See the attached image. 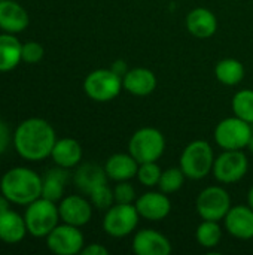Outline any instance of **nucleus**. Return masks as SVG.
I'll return each instance as SVG.
<instances>
[{
    "instance_id": "obj_17",
    "label": "nucleus",
    "mask_w": 253,
    "mask_h": 255,
    "mask_svg": "<svg viewBox=\"0 0 253 255\" xmlns=\"http://www.w3.org/2000/svg\"><path fill=\"white\" fill-rule=\"evenodd\" d=\"M30 24L27 10L13 0L0 1V30L16 34L24 31Z\"/></svg>"
},
{
    "instance_id": "obj_18",
    "label": "nucleus",
    "mask_w": 253,
    "mask_h": 255,
    "mask_svg": "<svg viewBox=\"0 0 253 255\" xmlns=\"http://www.w3.org/2000/svg\"><path fill=\"white\" fill-rule=\"evenodd\" d=\"M186 30L197 39H209L218 30V18L207 7H195L186 15Z\"/></svg>"
},
{
    "instance_id": "obj_35",
    "label": "nucleus",
    "mask_w": 253,
    "mask_h": 255,
    "mask_svg": "<svg viewBox=\"0 0 253 255\" xmlns=\"http://www.w3.org/2000/svg\"><path fill=\"white\" fill-rule=\"evenodd\" d=\"M110 69H112L116 75H119L121 78H124V75L130 70L128 66H127V63H125L124 60H116V61H113L112 66H110Z\"/></svg>"
},
{
    "instance_id": "obj_6",
    "label": "nucleus",
    "mask_w": 253,
    "mask_h": 255,
    "mask_svg": "<svg viewBox=\"0 0 253 255\" xmlns=\"http://www.w3.org/2000/svg\"><path fill=\"white\" fill-rule=\"evenodd\" d=\"M122 88V78L109 69H95L85 76L84 91L85 94L97 102L107 103L119 96Z\"/></svg>"
},
{
    "instance_id": "obj_27",
    "label": "nucleus",
    "mask_w": 253,
    "mask_h": 255,
    "mask_svg": "<svg viewBox=\"0 0 253 255\" xmlns=\"http://www.w3.org/2000/svg\"><path fill=\"white\" fill-rule=\"evenodd\" d=\"M231 108L236 117L253 124V90H239L231 100Z\"/></svg>"
},
{
    "instance_id": "obj_1",
    "label": "nucleus",
    "mask_w": 253,
    "mask_h": 255,
    "mask_svg": "<svg viewBox=\"0 0 253 255\" xmlns=\"http://www.w3.org/2000/svg\"><path fill=\"white\" fill-rule=\"evenodd\" d=\"M55 142V130L43 118L24 120L12 136L15 151L27 161H40L51 157Z\"/></svg>"
},
{
    "instance_id": "obj_9",
    "label": "nucleus",
    "mask_w": 253,
    "mask_h": 255,
    "mask_svg": "<svg viewBox=\"0 0 253 255\" xmlns=\"http://www.w3.org/2000/svg\"><path fill=\"white\" fill-rule=\"evenodd\" d=\"M249 170V158L243 149L222 151L215 158L212 175L221 184H236L242 181Z\"/></svg>"
},
{
    "instance_id": "obj_12",
    "label": "nucleus",
    "mask_w": 253,
    "mask_h": 255,
    "mask_svg": "<svg viewBox=\"0 0 253 255\" xmlns=\"http://www.w3.org/2000/svg\"><path fill=\"white\" fill-rule=\"evenodd\" d=\"M140 218L148 221H163L171 212V202L169 194L160 191H148L139 196L134 202Z\"/></svg>"
},
{
    "instance_id": "obj_15",
    "label": "nucleus",
    "mask_w": 253,
    "mask_h": 255,
    "mask_svg": "<svg viewBox=\"0 0 253 255\" xmlns=\"http://www.w3.org/2000/svg\"><path fill=\"white\" fill-rule=\"evenodd\" d=\"M133 251L137 255H169L173 247L163 233L154 229H142L133 238Z\"/></svg>"
},
{
    "instance_id": "obj_32",
    "label": "nucleus",
    "mask_w": 253,
    "mask_h": 255,
    "mask_svg": "<svg viewBox=\"0 0 253 255\" xmlns=\"http://www.w3.org/2000/svg\"><path fill=\"white\" fill-rule=\"evenodd\" d=\"M113 194H115V203H134L137 196H136V190L134 187L130 184V181H121L116 182L115 188H113Z\"/></svg>"
},
{
    "instance_id": "obj_21",
    "label": "nucleus",
    "mask_w": 253,
    "mask_h": 255,
    "mask_svg": "<svg viewBox=\"0 0 253 255\" xmlns=\"http://www.w3.org/2000/svg\"><path fill=\"white\" fill-rule=\"evenodd\" d=\"M107 179L109 178L106 175L104 166L101 167L94 163L79 164L73 175V182H75L76 188L84 194H89L97 187L107 184Z\"/></svg>"
},
{
    "instance_id": "obj_11",
    "label": "nucleus",
    "mask_w": 253,
    "mask_h": 255,
    "mask_svg": "<svg viewBox=\"0 0 253 255\" xmlns=\"http://www.w3.org/2000/svg\"><path fill=\"white\" fill-rule=\"evenodd\" d=\"M46 247L52 254L76 255L85 247V239L81 227L63 223L46 236Z\"/></svg>"
},
{
    "instance_id": "obj_19",
    "label": "nucleus",
    "mask_w": 253,
    "mask_h": 255,
    "mask_svg": "<svg viewBox=\"0 0 253 255\" xmlns=\"http://www.w3.org/2000/svg\"><path fill=\"white\" fill-rule=\"evenodd\" d=\"M139 161L130 152H116L110 155L104 163L106 175L113 182L131 181L136 178Z\"/></svg>"
},
{
    "instance_id": "obj_10",
    "label": "nucleus",
    "mask_w": 253,
    "mask_h": 255,
    "mask_svg": "<svg viewBox=\"0 0 253 255\" xmlns=\"http://www.w3.org/2000/svg\"><path fill=\"white\" fill-rule=\"evenodd\" d=\"M195 208L201 220L224 221L225 215L231 209L230 193L221 185L206 187L197 196Z\"/></svg>"
},
{
    "instance_id": "obj_4",
    "label": "nucleus",
    "mask_w": 253,
    "mask_h": 255,
    "mask_svg": "<svg viewBox=\"0 0 253 255\" xmlns=\"http://www.w3.org/2000/svg\"><path fill=\"white\" fill-rule=\"evenodd\" d=\"M27 232L34 238H46L57 226L60 218L58 205L45 197H39L37 200L27 205L24 214Z\"/></svg>"
},
{
    "instance_id": "obj_24",
    "label": "nucleus",
    "mask_w": 253,
    "mask_h": 255,
    "mask_svg": "<svg viewBox=\"0 0 253 255\" xmlns=\"http://www.w3.org/2000/svg\"><path fill=\"white\" fill-rule=\"evenodd\" d=\"M69 169L57 166L55 169H51L45 173L43 176V184H42V197L52 200V202H60L64 196V188L69 181Z\"/></svg>"
},
{
    "instance_id": "obj_30",
    "label": "nucleus",
    "mask_w": 253,
    "mask_h": 255,
    "mask_svg": "<svg viewBox=\"0 0 253 255\" xmlns=\"http://www.w3.org/2000/svg\"><path fill=\"white\" fill-rule=\"evenodd\" d=\"M88 196H89V202L92 203V206L97 208L98 211H107L110 206L115 205L113 190L107 184H103V185L97 187Z\"/></svg>"
},
{
    "instance_id": "obj_38",
    "label": "nucleus",
    "mask_w": 253,
    "mask_h": 255,
    "mask_svg": "<svg viewBox=\"0 0 253 255\" xmlns=\"http://www.w3.org/2000/svg\"><path fill=\"white\" fill-rule=\"evenodd\" d=\"M251 152L253 154V134H252V137H251V140H249V143H248V146H246Z\"/></svg>"
},
{
    "instance_id": "obj_36",
    "label": "nucleus",
    "mask_w": 253,
    "mask_h": 255,
    "mask_svg": "<svg viewBox=\"0 0 253 255\" xmlns=\"http://www.w3.org/2000/svg\"><path fill=\"white\" fill-rule=\"evenodd\" d=\"M9 206H10V202L0 193V212H3V211H6V209H10Z\"/></svg>"
},
{
    "instance_id": "obj_8",
    "label": "nucleus",
    "mask_w": 253,
    "mask_h": 255,
    "mask_svg": "<svg viewBox=\"0 0 253 255\" xmlns=\"http://www.w3.org/2000/svg\"><path fill=\"white\" fill-rule=\"evenodd\" d=\"M252 124L233 115L219 121L215 127V142L222 151L245 149L252 137Z\"/></svg>"
},
{
    "instance_id": "obj_33",
    "label": "nucleus",
    "mask_w": 253,
    "mask_h": 255,
    "mask_svg": "<svg viewBox=\"0 0 253 255\" xmlns=\"http://www.w3.org/2000/svg\"><path fill=\"white\" fill-rule=\"evenodd\" d=\"M12 136L13 134H10L9 127L0 120V154H3L7 149V146L12 140Z\"/></svg>"
},
{
    "instance_id": "obj_26",
    "label": "nucleus",
    "mask_w": 253,
    "mask_h": 255,
    "mask_svg": "<svg viewBox=\"0 0 253 255\" xmlns=\"http://www.w3.org/2000/svg\"><path fill=\"white\" fill-rule=\"evenodd\" d=\"M195 239L198 245L206 250L216 248L222 239V229L219 226V221L203 220L195 230Z\"/></svg>"
},
{
    "instance_id": "obj_23",
    "label": "nucleus",
    "mask_w": 253,
    "mask_h": 255,
    "mask_svg": "<svg viewBox=\"0 0 253 255\" xmlns=\"http://www.w3.org/2000/svg\"><path fill=\"white\" fill-rule=\"evenodd\" d=\"M22 43L16 39L15 34L1 33L0 34V72H10L13 70L21 58Z\"/></svg>"
},
{
    "instance_id": "obj_16",
    "label": "nucleus",
    "mask_w": 253,
    "mask_h": 255,
    "mask_svg": "<svg viewBox=\"0 0 253 255\" xmlns=\"http://www.w3.org/2000/svg\"><path fill=\"white\" fill-rule=\"evenodd\" d=\"M157 76L151 69L146 67H133L122 78V88L137 97L149 96L157 88Z\"/></svg>"
},
{
    "instance_id": "obj_20",
    "label": "nucleus",
    "mask_w": 253,
    "mask_h": 255,
    "mask_svg": "<svg viewBox=\"0 0 253 255\" xmlns=\"http://www.w3.org/2000/svg\"><path fill=\"white\" fill-rule=\"evenodd\" d=\"M82 155H84V151H82L81 143L72 137L57 139L51 152V158L55 163V166H60L64 169L78 167L82 161Z\"/></svg>"
},
{
    "instance_id": "obj_31",
    "label": "nucleus",
    "mask_w": 253,
    "mask_h": 255,
    "mask_svg": "<svg viewBox=\"0 0 253 255\" xmlns=\"http://www.w3.org/2000/svg\"><path fill=\"white\" fill-rule=\"evenodd\" d=\"M43 55H45V48H43L39 42L30 40V42L22 43L21 58H22L24 63L37 64L39 61H42Z\"/></svg>"
},
{
    "instance_id": "obj_34",
    "label": "nucleus",
    "mask_w": 253,
    "mask_h": 255,
    "mask_svg": "<svg viewBox=\"0 0 253 255\" xmlns=\"http://www.w3.org/2000/svg\"><path fill=\"white\" fill-rule=\"evenodd\" d=\"M82 255H109V250L100 244H89L82 248Z\"/></svg>"
},
{
    "instance_id": "obj_2",
    "label": "nucleus",
    "mask_w": 253,
    "mask_h": 255,
    "mask_svg": "<svg viewBox=\"0 0 253 255\" xmlns=\"http://www.w3.org/2000/svg\"><path fill=\"white\" fill-rule=\"evenodd\" d=\"M43 178L28 167L9 169L0 179V193L13 205L27 206L42 197Z\"/></svg>"
},
{
    "instance_id": "obj_7",
    "label": "nucleus",
    "mask_w": 253,
    "mask_h": 255,
    "mask_svg": "<svg viewBox=\"0 0 253 255\" xmlns=\"http://www.w3.org/2000/svg\"><path fill=\"white\" fill-rule=\"evenodd\" d=\"M140 215L134 203H115L110 206L103 218V230L107 236L115 239H122L137 229Z\"/></svg>"
},
{
    "instance_id": "obj_25",
    "label": "nucleus",
    "mask_w": 253,
    "mask_h": 255,
    "mask_svg": "<svg viewBox=\"0 0 253 255\" xmlns=\"http://www.w3.org/2000/svg\"><path fill=\"white\" fill-rule=\"evenodd\" d=\"M245 66L237 58H222L215 66L216 79L227 87H236L245 79Z\"/></svg>"
},
{
    "instance_id": "obj_29",
    "label": "nucleus",
    "mask_w": 253,
    "mask_h": 255,
    "mask_svg": "<svg viewBox=\"0 0 253 255\" xmlns=\"http://www.w3.org/2000/svg\"><path fill=\"white\" fill-rule=\"evenodd\" d=\"M161 173H163V170L157 161H148V163L139 164L136 178L143 187L154 188V187H158L160 179H161Z\"/></svg>"
},
{
    "instance_id": "obj_5",
    "label": "nucleus",
    "mask_w": 253,
    "mask_h": 255,
    "mask_svg": "<svg viewBox=\"0 0 253 255\" xmlns=\"http://www.w3.org/2000/svg\"><path fill=\"white\" fill-rule=\"evenodd\" d=\"M166 151V137L155 127L136 130L128 140V152L140 163L158 161Z\"/></svg>"
},
{
    "instance_id": "obj_13",
    "label": "nucleus",
    "mask_w": 253,
    "mask_h": 255,
    "mask_svg": "<svg viewBox=\"0 0 253 255\" xmlns=\"http://www.w3.org/2000/svg\"><path fill=\"white\" fill-rule=\"evenodd\" d=\"M92 203L82 196H66L60 200V218L66 224L82 227L92 218Z\"/></svg>"
},
{
    "instance_id": "obj_22",
    "label": "nucleus",
    "mask_w": 253,
    "mask_h": 255,
    "mask_svg": "<svg viewBox=\"0 0 253 255\" xmlns=\"http://www.w3.org/2000/svg\"><path fill=\"white\" fill-rule=\"evenodd\" d=\"M24 217L12 209L0 212V241L9 245L19 244L27 235Z\"/></svg>"
},
{
    "instance_id": "obj_3",
    "label": "nucleus",
    "mask_w": 253,
    "mask_h": 255,
    "mask_svg": "<svg viewBox=\"0 0 253 255\" xmlns=\"http://www.w3.org/2000/svg\"><path fill=\"white\" fill-rule=\"evenodd\" d=\"M215 158L212 145L207 140L197 139L183 148L179 158V167L188 179L200 181L212 173Z\"/></svg>"
},
{
    "instance_id": "obj_28",
    "label": "nucleus",
    "mask_w": 253,
    "mask_h": 255,
    "mask_svg": "<svg viewBox=\"0 0 253 255\" xmlns=\"http://www.w3.org/2000/svg\"><path fill=\"white\" fill-rule=\"evenodd\" d=\"M185 179L186 176L180 167H169L163 170L158 188L166 194H173V193H177L183 187Z\"/></svg>"
},
{
    "instance_id": "obj_14",
    "label": "nucleus",
    "mask_w": 253,
    "mask_h": 255,
    "mask_svg": "<svg viewBox=\"0 0 253 255\" xmlns=\"http://www.w3.org/2000/svg\"><path fill=\"white\" fill-rule=\"evenodd\" d=\"M225 230L236 239H253V209L249 205L231 206L224 218Z\"/></svg>"
},
{
    "instance_id": "obj_37",
    "label": "nucleus",
    "mask_w": 253,
    "mask_h": 255,
    "mask_svg": "<svg viewBox=\"0 0 253 255\" xmlns=\"http://www.w3.org/2000/svg\"><path fill=\"white\" fill-rule=\"evenodd\" d=\"M248 205H249V206L253 209V185L251 187L249 193H248Z\"/></svg>"
}]
</instances>
